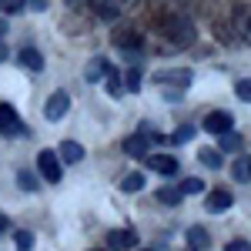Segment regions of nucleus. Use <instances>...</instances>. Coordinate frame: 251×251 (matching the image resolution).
<instances>
[{
	"instance_id": "nucleus-30",
	"label": "nucleus",
	"mask_w": 251,
	"mask_h": 251,
	"mask_svg": "<svg viewBox=\"0 0 251 251\" xmlns=\"http://www.w3.org/2000/svg\"><path fill=\"white\" fill-rule=\"evenodd\" d=\"M107 91H111V97H121V74L117 71L107 74Z\"/></svg>"
},
{
	"instance_id": "nucleus-33",
	"label": "nucleus",
	"mask_w": 251,
	"mask_h": 251,
	"mask_svg": "<svg viewBox=\"0 0 251 251\" xmlns=\"http://www.w3.org/2000/svg\"><path fill=\"white\" fill-rule=\"evenodd\" d=\"M3 231H10V218L0 211V234H3Z\"/></svg>"
},
{
	"instance_id": "nucleus-25",
	"label": "nucleus",
	"mask_w": 251,
	"mask_h": 251,
	"mask_svg": "<svg viewBox=\"0 0 251 251\" xmlns=\"http://www.w3.org/2000/svg\"><path fill=\"white\" fill-rule=\"evenodd\" d=\"M204 191V181L201 177H188V181H181V194H201Z\"/></svg>"
},
{
	"instance_id": "nucleus-24",
	"label": "nucleus",
	"mask_w": 251,
	"mask_h": 251,
	"mask_svg": "<svg viewBox=\"0 0 251 251\" xmlns=\"http://www.w3.org/2000/svg\"><path fill=\"white\" fill-rule=\"evenodd\" d=\"M14 248H17V251H30V248H34V234H30V231H17V234H14Z\"/></svg>"
},
{
	"instance_id": "nucleus-2",
	"label": "nucleus",
	"mask_w": 251,
	"mask_h": 251,
	"mask_svg": "<svg viewBox=\"0 0 251 251\" xmlns=\"http://www.w3.org/2000/svg\"><path fill=\"white\" fill-rule=\"evenodd\" d=\"M231 27H234V37L241 44H251V3H234L231 7Z\"/></svg>"
},
{
	"instance_id": "nucleus-6",
	"label": "nucleus",
	"mask_w": 251,
	"mask_h": 251,
	"mask_svg": "<svg viewBox=\"0 0 251 251\" xmlns=\"http://www.w3.org/2000/svg\"><path fill=\"white\" fill-rule=\"evenodd\" d=\"M201 127H204L208 134H225V131L234 127V117L228 114V111H211V114L201 121Z\"/></svg>"
},
{
	"instance_id": "nucleus-35",
	"label": "nucleus",
	"mask_w": 251,
	"mask_h": 251,
	"mask_svg": "<svg viewBox=\"0 0 251 251\" xmlns=\"http://www.w3.org/2000/svg\"><path fill=\"white\" fill-rule=\"evenodd\" d=\"M0 60H7V44H0Z\"/></svg>"
},
{
	"instance_id": "nucleus-21",
	"label": "nucleus",
	"mask_w": 251,
	"mask_h": 251,
	"mask_svg": "<svg viewBox=\"0 0 251 251\" xmlns=\"http://www.w3.org/2000/svg\"><path fill=\"white\" fill-rule=\"evenodd\" d=\"M198 161H201L204 168L218 171V168H221V148H204V151H198Z\"/></svg>"
},
{
	"instance_id": "nucleus-31",
	"label": "nucleus",
	"mask_w": 251,
	"mask_h": 251,
	"mask_svg": "<svg viewBox=\"0 0 251 251\" xmlns=\"http://www.w3.org/2000/svg\"><path fill=\"white\" fill-rule=\"evenodd\" d=\"M225 251H251V245L245 241V238H234V241H228V245H225Z\"/></svg>"
},
{
	"instance_id": "nucleus-13",
	"label": "nucleus",
	"mask_w": 251,
	"mask_h": 251,
	"mask_svg": "<svg viewBox=\"0 0 251 251\" xmlns=\"http://www.w3.org/2000/svg\"><path fill=\"white\" fill-rule=\"evenodd\" d=\"M204 208L211 214H221L231 208V194L225 191V188H218V191H208V201H204Z\"/></svg>"
},
{
	"instance_id": "nucleus-18",
	"label": "nucleus",
	"mask_w": 251,
	"mask_h": 251,
	"mask_svg": "<svg viewBox=\"0 0 251 251\" xmlns=\"http://www.w3.org/2000/svg\"><path fill=\"white\" fill-rule=\"evenodd\" d=\"M57 154H60L64 164H77V161H84V148H80L77 141H64L57 148Z\"/></svg>"
},
{
	"instance_id": "nucleus-4",
	"label": "nucleus",
	"mask_w": 251,
	"mask_h": 251,
	"mask_svg": "<svg viewBox=\"0 0 251 251\" xmlns=\"http://www.w3.org/2000/svg\"><path fill=\"white\" fill-rule=\"evenodd\" d=\"M37 171L47 184H57L60 177H64V171H60V154L57 151H40L37 154Z\"/></svg>"
},
{
	"instance_id": "nucleus-40",
	"label": "nucleus",
	"mask_w": 251,
	"mask_h": 251,
	"mask_svg": "<svg viewBox=\"0 0 251 251\" xmlns=\"http://www.w3.org/2000/svg\"><path fill=\"white\" fill-rule=\"evenodd\" d=\"M188 251H194V248H188Z\"/></svg>"
},
{
	"instance_id": "nucleus-37",
	"label": "nucleus",
	"mask_w": 251,
	"mask_h": 251,
	"mask_svg": "<svg viewBox=\"0 0 251 251\" xmlns=\"http://www.w3.org/2000/svg\"><path fill=\"white\" fill-rule=\"evenodd\" d=\"M3 34H7V24H3V20H0V37H3Z\"/></svg>"
},
{
	"instance_id": "nucleus-7",
	"label": "nucleus",
	"mask_w": 251,
	"mask_h": 251,
	"mask_svg": "<svg viewBox=\"0 0 251 251\" xmlns=\"http://www.w3.org/2000/svg\"><path fill=\"white\" fill-rule=\"evenodd\" d=\"M151 144H154V137L144 134V131H137V134L124 137V154H131V157H148Z\"/></svg>"
},
{
	"instance_id": "nucleus-34",
	"label": "nucleus",
	"mask_w": 251,
	"mask_h": 251,
	"mask_svg": "<svg viewBox=\"0 0 251 251\" xmlns=\"http://www.w3.org/2000/svg\"><path fill=\"white\" fill-rule=\"evenodd\" d=\"M117 7L121 10H131V7H137V0H117Z\"/></svg>"
},
{
	"instance_id": "nucleus-22",
	"label": "nucleus",
	"mask_w": 251,
	"mask_h": 251,
	"mask_svg": "<svg viewBox=\"0 0 251 251\" xmlns=\"http://www.w3.org/2000/svg\"><path fill=\"white\" fill-rule=\"evenodd\" d=\"M144 188V174L141 171H131V174H124V181H121V191H127V194H134Z\"/></svg>"
},
{
	"instance_id": "nucleus-1",
	"label": "nucleus",
	"mask_w": 251,
	"mask_h": 251,
	"mask_svg": "<svg viewBox=\"0 0 251 251\" xmlns=\"http://www.w3.org/2000/svg\"><path fill=\"white\" fill-rule=\"evenodd\" d=\"M151 27L157 30V37H164V44H171V50H184V47H191L194 40H198V27L188 17V10L151 17Z\"/></svg>"
},
{
	"instance_id": "nucleus-28",
	"label": "nucleus",
	"mask_w": 251,
	"mask_h": 251,
	"mask_svg": "<svg viewBox=\"0 0 251 251\" xmlns=\"http://www.w3.org/2000/svg\"><path fill=\"white\" fill-rule=\"evenodd\" d=\"M191 137H194V127H191V124H184V127H177V131H174L171 144H184V141H191Z\"/></svg>"
},
{
	"instance_id": "nucleus-27",
	"label": "nucleus",
	"mask_w": 251,
	"mask_h": 251,
	"mask_svg": "<svg viewBox=\"0 0 251 251\" xmlns=\"http://www.w3.org/2000/svg\"><path fill=\"white\" fill-rule=\"evenodd\" d=\"M124 87H127L131 94H134L137 87H141V71H137V67H131V71L124 74Z\"/></svg>"
},
{
	"instance_id": "nucleus-14",
	"label": "nucleus",
	"mask_w": 251,
	"mask_h": 251,
	"mask_svg": "<svg viewBox=\"0 0 251 251\" xmlns=\"http://www.w3.org/2000/svg\"><path fill=\"white\" fill-rule=\"evenodd\" d=\"M154 84H174V87H188L191 84V71H157Z\"/></svg>"
},
{
	"instance_id": "nucleus-8",
	"label": "nucleus",
	"mask_w": 251,
	"mask_h": 251,
	"mask_svg": "<svg viewBox=\"0 0 251 251\" xmlns=\"http://www.w3.org/2000/svg\"><path fill=\"white\" fill-rule=\"evenodd\" d=\"M111 71H114V67H111V60H107V57H91V60H87V67H84V80H87V84L107 80Z\"/></svg>"
},
{
	"instance_id": "nucleus-5",
	"label": "nucleus",
	"mask_w": 251,
	"mask_h": 251,
	"mask_svg": "<svg viewBox=\"0 0 251 251\" xmlns=\"http://www.w3.org/2000/svg\"><path fill=\"white\" fill-rule=\"evenodd\" d=\"M67 107H71V94L67 91H54V94L47 97V104H44V117L47 121H60V117L67 114Z\"/></svg>"
},
{
	"instance_id": "nucleus-19",
	"label": "nucleus",
	"mask_w": 251,
	"mask_h": 251,
	"mask_svg": "<svg viewBox=\"0 0 251 251\" xmlns=\"http://www.w3.org/2000/svg\"><path fill=\"white\" fill-rule=\"evenodd\" d=\"M157 204H168V208H177V204H181V198H184V194H181V188H157Z\"/></svg>"
},
{
	"instance_id": "nucleus-3",
	"label": "nucleus",
	"mask_w": 251,
	"mask_h": 251,
	"mask_svg": "<svg viewBox=\"0 0 251 251\" xmlns=\"http://www.w3.org/2000/svg\"><path fill=\"white\" fill-rule=\"evenodd\" d=\"M111 44H114L117 50H131V54H137L141 47H144V37H141V30H134V27H114V34H111Z\"/></svg>"
},
{
	"instance_id": "nucleus-23",
	"label": "nucleus",
	"mask_w": 251,
	"mask_h": 251,
	"mask_svg": "<svg viewBox=\"0 0 251 251\" xmlns=\"http://www.w3.org/2000/svg\"><path fill=\"white\" fill-rule=\"evenodd\" d=\"M17 184L24 188V191H37V188H40V181L30 171H17Z\"/></svg>"
},
{
	"instance_id": "nucleus-15",
	"label": "nucleus",
	"mask_w": 251,
	"mask_h": 251,
	"mask_svg": "<svg viewBox=\"0 0 251 251\" xmlns=\"http://www.w3.org/2000/svg\"><path fill=\"white\" fill-rule=\"evenodd\" d=\"M148 164H151V171L164 174V177L177 174V161H174L171 154H151V157H148Z\"/></svg>"
},
{
	"instance_id": "nucleus-36",
	"label": "nucleus",
	"mask_w": 251,
	"mask_h": 251,
	"mask_svg": "<svg viewBox=\"0 0 251 251\" xmlns=\"http://www.w3.org/2000/svg\"><path fill=\"white\" fill-rule=\"evenodd\" d=\"M67 3H71V7H80V3H87V0H67Z\"/></svg>"
},
{
	"instance_id": "nucleus-9",
	"label": "nucleus",
	"mask_w": 251,
	"mask_h": 251,
	"mask_svg": "<svg viewBox=\"0 0 251 251\" xmlns=\"http://www.w3.org/2000/svg\"><path fill=\"white\" fill-rule=\"evenodd\" d=\"M137 245V231L131 228H117V231H107V248L111 251H127Z\"/></svg>"
},
{
	"instance_id": "nucleus-10",
	"label": "nucleus",
	"mask_w": 251,
	"mask_h": 251,
	"mask_svg": "<svg viewBox=\"0 0 251 251\" xmlns=\"http://www.w3.org/2000/svg\"><path fill=\"white\" fill-rule=\"evenodd\" d=\"M91 3V10H94V17L97 20H104V24H114L124 10L117 7V0H87Z\"/></svg>"
},
{
	"instance_id": "nucleus-29",
	"label": "nucleus",
	"mask_w": 251,
	"mask_h": 251,
	"mask_svg": "<svg viewBox=\"0 0 251 251\" xmlns=\"http://www.w3.org/2000/svg\"><path fill=\"white\" fill-rule=\"evenodd\" d=\"M234 94L241 97V100H248V104H251V77L238 80V84H234Z\"/></svg>"
},
{
	"instance_id": "nucleus-16",
	"label": "nucleus",
	"mask_w": 251,
	"mask_h": 251,
	"mask_svg": "<svg viewBox=\"0 0 251 251\" xmlns=\"http://www.w3.org/2000/svg\"><path fill=\"white\" fill-rule=\"evenodd\" d=\"M188 245H191L194 251H208L211 248V234L204 231L201 225H191V228H188Z\"/></svg>"
},
{
	"instance_id": "nucleus-12",
	"label": "nucleus",
	"mask_w": 251,
	"mask_h": 251,
	"mask_svg": "<svg viewBox=\"0 0 251 251\" xmlns=\"http://www.w3.org/2000/svg\"><path fill=\"white\" fill-rule=\"evenodd\" d=\"M17 64L24 71H30V74H40V71H44V54H40L37 47H20Z\"/></svg>"
},
{
	"instance_id": "nucleus-11",
	"label": "nucleus",
	"mask_w": 251,
	"mask_h": 251,
	"mask_svg": "<svg viewBox=\"0 0 251 251\" xmlns=\"http://www.w3.org/2000/svg\"><path fill=\"white\" fill-rule=\"evenodd\" d=\"M24 131V121L17 117V111L10 107V104H0V134H20Z\"/></svg>"
},
{
	"instance_id": "nucleus-26",
	"label": "nucleus",
	"mask_w": 251,
	"mask_h": 251,
	"mask_svg": "<svg viewBox=\"0 0 251 251\" xmlns=\"http://www.w3.org/2000/svg\"><path fill=\"white\" fill-rule=\"evenodd\" d=\"M27 7V0H0V14H20Z\"/></svg>"
},
{
	"instance_id": "nucleus-20",
	"label": "nucleus",
	"mask_w": 251,
	"mask_h": 251,
	"mask_svg": "<svg viewBox=\"0 0 251 251\" xmlns=\"http://www.w3.org/2000/svg\"><path fill=\"white\" fill-rule=\"evenodd\" d=\"M218 148L221 151H241L245 141H241V134H234V131H225V134H218Z\"/></svg>"
},
{
	"instance_id": "nucleus-38",
	"label": "nucleus",
	"mask_w": 251,
	"mask_h": 251,
	"mask_svg": "<svg viewBox=\"0 0 251 251\" xmlns=\"http://www.w3.org/2000/svg\"><path fill=\"white\" fill-rule=\"evenodd\" d=\"M91 251H100V248H91ZM104 251H111V248H104Z\"/></svg>"
},
{
	"instance_id": "nucleus-32",
	"label": "nucleus",
	"mask_w": 251,
	"mask_h": 251,
	"mask_svg": "<svg viewBox=\"0 0 251 251\" xmlns=\"http://www.w3.org/2000/svg\"><path fill=\"white\" fill-rule=\"evenodd\" d=\"M30 10H47V0H27Z\"/></svg>"
},
{
	"instance_id": "nucleus-17",
	"label": "nucleus",
	"mask_w": 251,
	"mask_h": 251,
	"mask_svg": "<svg viewBox=\"0 0 251 251\" xmlns=\"http://www.w3.org/2000/svg\"><path fill=\"white\" fill-rule=\"evenodd\" d=\"M231 177L238 181V184H248L251 181V157H245V154H238L231 161Z\"/></svg>"
},
{
	"instance_id": "nucleus-39",
	"label": "nucleus",
	"mask_w": 251,
	"mask_h": 251,
	"mask_svg": "<svg viewBox=\"0 0 251 251\" xmlns=\"http://www.w3.org/2000/svg\"><path fill=\"white\" fill-rule=\"evenodd\" d=\"M144 251H151V248H144Z\"/></svg>"
}]
</instances>
